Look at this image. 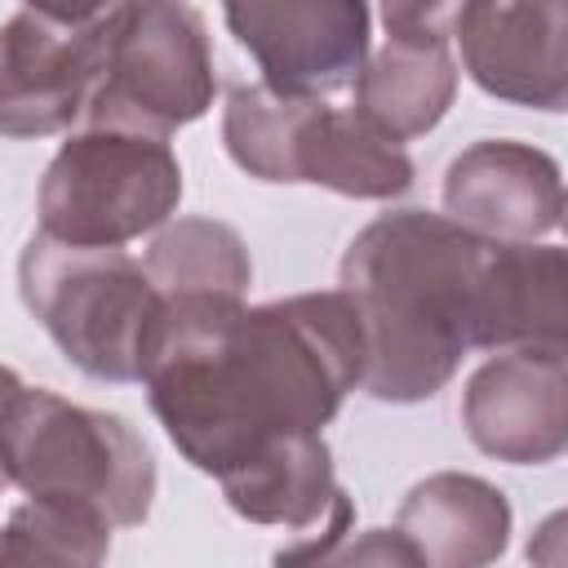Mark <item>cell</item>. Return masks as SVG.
I'll list each match as a JSON object with an SVG mask.
<instances>
[{
  "mask_svg": "<svg viewBox=\"0 0 568 568\" xmlns=\"http://www.w3.org/2000/svg\"><path fill=\"white\" fill-rule=\"evenodd\" d=\"M364 342L342 288L262 306H164L142 373L169 444L204 475H226L275 439L324 430L359 386Z\"/></svg>",
  "mask_w": 568,
  "mask_h": 568,
  "instance_id": "obj_1",
  "label": "cell"
},
{
  "mask_svg": "<svg viewBox=\"0 0 568 568\" xmlns=\"http://www.w3.org/2000/svg\"><path fill=\"white\" fill-rule=\"evenodd\" d=\"M488 244L448 213L426 209H390L355 231L337 288L359 320L364 395L422 404L453 382L466 351H475L470 324Z\"/></svg>",
  "mask_w": 568,
  "mask_h": 568,
  "instance_id": "obj_2",
  "label": "cell"
},
{
  "mask_svg": "<svg viewBox=\"0 0 568 568\" xmlns=\"http://www.w3.org/2000/svg\"><path fill=\"white\" fill-rule=\"evenodd\" d=\"M18 293L84 377L142 382L164 333V297L133 253L36 231L18 253Z\"/></svg>",
  "mask_w": 568,
  "mask_h": 568,
  "instance_id": "obj_3",
  "label": "cell"
},
{
  "mask_svg": "<svg viewBox=\"0 0 568 568\" xmlns=\"http://www.w3.org/2000/svg\"><path fill=\"white\" fill-rule=\"evenodd\" d=\"M0 439L9 484L31 501L89 515L111 532L146 524L155 457L129 417L71 404L44 386H22Z\"/></svg>",
  "mask_w": 568,
  "mask_h": 568,
  "instance_id": "obj_4",
  "label": "cell"
},
{
  "mask_svg": "<svg viewBox=\"0 0 568 568\" xmlns=\"http://www.w3.org/2000/svg\"><path fill=\"white\" fill-rule=\"evenodd\" d=\"M226 155L257 182H311L351 200H399L413 186L404 142L377 133L355 106L231 84L222 106Z\"/></svg>",
  "mask_w": 568,
  "mask_h": 568,
  "instance_id": "obj_5",
  "label": "cell"
},
{
  "mask_svg": "<svg viewBox=\"0 0 568 568\" xmlns=\"http://www.w3.org/2000/svg\"><path fill=\"white\" fill-rule=\"evenodd\" d=\"M182 164L164 133L93 124L67 133L49 160L36 195L40 231L67 244H115L142 240L178 217Z\"/></svg>",
  "mask_w": 568,
  "mask_h": 568,
  "instance_id": "obj_6",
  "label": "cell"
},
{
  "mask_svg": "<svg viewBox=\"0 0 568 568\" xmlns=\"http://www.w3.org/2000/svg\"><path fill=\"white\" fill-rule=\"evenodd\" d=\"M217 93L213 40L191 0H120L102 27V67L84 120L173 133Z\"/></svg>",
  "mask_w": 568,
  "mask_h": 568,
  "instance_id": "obj_7",
  "label": "cell"
},
{
  "mask_svg": "<svg viewBox=\"0 0 568 568\" xmlns=\"http://www.w3.org/2000/svg\"><path fill=\"white\" fill-rule=\"evenodd\" d=\"M222 18L262 84L293 98L351 89L373 36L368 0H222Z\"/></svg>",
  "mask_w": 568,
  "mask_h": 568,
  "instance_id": "obj_8",
  "label": "cell"
},
{
  "mask_svg": "<svg viewBox=\"0 0 568 568\" xmlns=\"http://www.w3.org/2000/svg\"><path fill=\"white\" fill-rule=\"evenodd\" d=\"M102 22L62 27L31 9L0 22V138H53L84 120L102 67Z\"/></svg>",
  "mask_w": 568,
  "mask_h": 568,
  "instance_id": "obj_9",
  "label": "cell"
},
{
  "mask_svg": "<svg viewBox=\"0 0 568 568\" xmlns=\"http://www.w3.org/2000/svg\"><path fill=\"white\" fill-rule=\"evenodd\" d=\"M568 346H510L484 359L462 390L470 444L510 466H546L568 448Z\"/></svg>",
  "mask_w": 568,
  "mask_h": 568,
  "instance_id": "obj_10",
  "label": "cell"
},
{
  "mask_svg": "<svg viewBox=\"0 0 568 568\" xmlns=\"http://www.w3.org/2000/svg\"><path fill=\"white\" fill-rule=\"evenodd\" d=\"M466 75L497 102L564 111L568 0H470L453 27Z\"/></svg>",
  "mask_w": 568,
  "mask_h": 568,
  "instance_id": "obj_11",
  "label": "cell"
},
{
  "mask_svg": "<svg viewBox=\"0 0 568 568\" xmlns=\"http://www.w3.org/2000/svg\"><path fill=\"white\" fill-rule=\"evenodd\" d=\"M226 506L262 528H284L297 546L280 550V559H333V541L351 528V501L337 488L333 453L324 430L288 435L217 475Z\"/></svg>",
  "mask_w": 568,
  "mask_h": 568,
  "instance_id": "obj_12",
  "label": "cell"
},
{
  "mask_svg": "<svg viewBox=\"0 0 568 568\" xmlns=\"http://www.w3.org/2000/svg\"><path fill=\"white\" fill-rule=\"evenodd\" d=\"M444 213L497 244L546 240L564 222L559 160L515 138L470 142L444 169Z\"/></svg>",
  "mask_w": 568,
  "mask_h": 568,
  "instance_id": "obj_13",
  "label": "cell"
},
{
  "mask_svg": "<svg viewBox=\"0 0 568 568\" xmlns=\"http://www.w3.org/2000/svg\"><path fill=\"white\" fill-rule=\"evenodd\" d=\"M510 524L515 515L497 484L466 470H435L404 493L390 532L408 564L479 568L506 555Z\"/></svg>",
  "mask_w": 568,
  "mask_h": 568,
  "instance_id": "obj_14",
  "label": "cell"
},
{
  "mask_svg": "<svg viewBox=\"0 0 568 568\" xmlns=\"http://www.w3.org/2000/svg\"><path fill=\"white\" fill-rule=\"evenodd\" d=\"M568 257L559 244H488L475 293V351L568 346Z\"/></svg>",
  "mask_w": 568,
  "mask_h": 568,
  "instance_id": "obj_15",
  "label": "cell"
},
{
  "mask_svg": "<svg viewBox=\"0 0 568 568\" xmlns=\"http://www.w3.org/2000/svg\"><path fill=\"white\" fill-rule=\"evenodd\" d=\"M457 58L444 44H399L386 40L364 58L355 75V111L390 142H413L430 133L457 98Z\"/></svg>",
  "mask_w": 568,
  "mask_h": 568,
  "instance_id": "obj_16",
  "label": "cell"
},
{
  "mask_svg": "<svg viewBox=\"0 0 568 568\" xmlns=\"http://www.w3.org/2000/svg\"><path fill=\"white\" fill-rule=\"evenodd\" d=\"M142 266L164 306L244 302L253 284V257L244 235L217 217H169L151 240Z\"/></svg>",
  "mask_w": 568,
  "mask_h": 568,
  "instance_id": "obj_17",
  "label": "cell"
},
{
  "mask_svg": "<svg viewBox=\"0 0 568 568\" xmlns=\"http://www.w3.org/2000/svg\"><path fill=\"white\" fill-rule=\"evenodd\" d=\"M111 555V528L49 506V501H22L0 528V564H80L93 568Z\"/></svg>",
  "mask_w": 568,
  "mask_h": 568,
  "instance_id": "obj_18",
  "label": "cell"
},
{
  "mask_svg": "<svg viewBox=\"0 0 568 568\" xmlns=\"http://www.w3.org/2000/svg\"><path fill=\"white\" fill-rule=\"evenodd\" d=\"M470 0H382L386 40L399 44H453V27Z\"/></svg>",
  "mask_w": 568,
  "mask_h": 568,
  "instance_id": "obj_19",
  "label": "cell"
},
{
  "mask_svg": "<svg viewBox=\"0 0 568 568\" xmlns=\"http://www.w3.org/2000/svg\"><path fill=\"white\" fill-rule=\"evenodd\" d=\"M31 13H40V18H53V22H62V27H93V22H102L120 0H22Z\"/></svg>",
  "mask_w": 568,
  "mask_h": 568,
  "instance_id": "obj_20",
  "label": "cell"
},
{
  "mask_svg": "<svg viewBox=\"0 0 568 568\" xmlns=\"http://www.w3.org/2000/svg\"><path fill=\"white\" fill-rule=\"evenodd\" d=\"M27 382L9 368V364H0V435H4V417H9V408H13V399H18V390H22ZM9 488V466H4V439H0V493Z\"/></svg>",
  "mask_w": 568,
  "mask_h": 568,
  "instance_id": "obj_21",
  "label": "cell"
}]
</instances>
